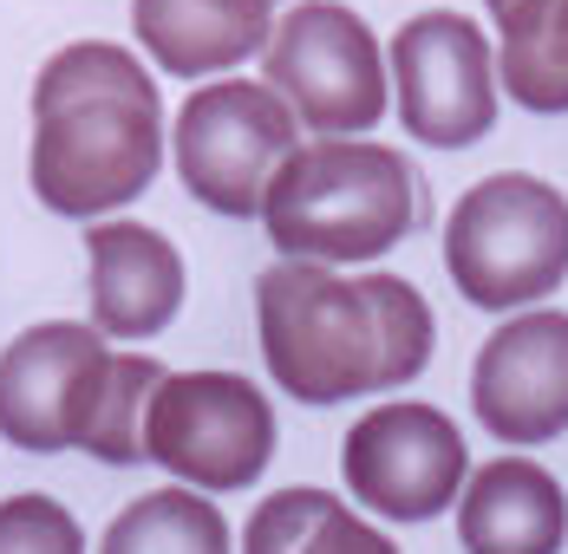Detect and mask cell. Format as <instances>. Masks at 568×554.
<instances>
[{
	"label": "cell",
	"instance_id": "9",
	"mask_svg": "<svg viewBox=\"0 0 568 554\" xmlns=\"http://www.w3.org/2000/svg\"><path fill=\"white\" fill-rule=\"evenodd\" d=\"M386 65H393V92H398V124L418 144L464 151V144L490 137L504 79H497L490 33L470 13H457V7L412 13L386 47Z\"/></svg>",
	"mask_w": 568,
	"mask_h": 554
},
{
	"label": "cell",
	"instance_id": "4",
	"mask_svg": "<svg viewBox=\"0 0 568 554\" xmlns=\"http://www.w3.org/2000/svg\"><path fill=\"white\" fill-rule=\"evenodd\" d=\"M445 268L484 314L542 307L568 280V196L529 170L470 183L445 216Z\"/></svg>",
	"mask_w": 568,
	"mask_h": 554
},
{
	"label": "cell",
	"instance_id": "19",
	"mask_svg": "<svg viewBox=\"0 0 568 554\" xmlns=\"http://www.w3.org/2000/svg\"><path fill=\"white\" fill-rule=\"evenodd\" d=\"M0 554H85V529L65 502L27 490L0 502Z\"/></svg>",
	"mask_w": 568,
	"mask_h": 554
},
{
	"label": "cell",
	"instance_id": "15",
	"mask_svg": "<svg viewBox=\"0 0 568 554\" xmlns=\"http://www.w3.org/2000/svg\"><path fill=\"white\" fill-rule=\"evenodd\" d=\"M497 27V79L523 111H568V0H484Z\"/></svg>",
	"mask_w": 568,
	"mask_h": 554
},
{
	"label": "cell",
	"instance_id": "2",
	"mask_svg": "<svg viewBox=\"0 0 568 554\" xmlns=\"http://www.w3.org/2000/svg\"><path fill=\"white\" fill-rule=\"evenodd\" d=\"M164 170L158 79L112 40H72L33 79V196L72 222H105Z\"/></svg>",
	"mask_w": 568,
	"mask_h": 554
},
{
	"label": "cell",
	"instance_id": "13",
	"mask_svg": "<svg viewBox=\"0 0 568 554\" xmlns=\"http://www.w3.org/2000/svg\"><path fill=\"white\" fill-rule=\"evenodd\" d=\"M457 542L464 554H562L568 490L536 456H490L457 496Z\"/></svg>",
	"mask_w": 568,
	"mask_h": 554
},
{
	"label": "cell",
	"instance_id": "3",
	"mask_svg": "<svg viewBox=\"0 0 568 554\" xmlns=\"http://www.w3.org/2000/svg\"><path fill=\"white\" fill-rule=\"evenodd\" d=\"M432 222L425 176L405 151L373 137H314L301 144L262 203V228L282 261H327L359 268L393 255L405 235Z\"/></svg>",
	"mask_w": 568,
	"mask_h": 554
},
{
	"label": "cell",
	"instance_id": "11",
	"mask_svg": "<svg viewBox=\"0 0 568 554\" xmlns=\"http://www.w3.org/2000/svg\"><path fill=\"white\" fill-rule=\"evenodd\" d=\"M470 411L477 424L510 450L568 431V314L562 307H523L490 332L470 359Z\"/></svg>",
	"mask_w": 568,
	"mask_h": 554
},
{
	"label": "cell",
	"instance_id": "17",
	"mask_svg": "<svg viewBox=\"0 0 568 554\" xmlns=\"http://www.w3.org/2000/svg\"><path fill=\"white\" fill-rule=\"evenodd\" d=\"M99 554H235L229 515L190 483L144 490L112 515Z\"/></svg>",
	"mask_w": 568,
	"mask_h": 554
},
{
	"label": "cell",
	"instance_id": "14",
	"mask_svg": "<svg viewBox=\"0 0 568 554\" xmlns=\"http://www.w3.org/2000/svg\"><path fill=\"white\" fill-rule=\"evenodd\" d=\"M131 33L171 79H216L268 53L275 0H131Z\"/></svg>",
	"mask_w": 568,
	"mask_h": 554
},
{
	"label": "cell",
	"instance_id": "7",
	"mask_svg": "<svg viewBox=\"0 0 568 554\" xmlns=\"http://www.w3.org/2000/svg\"><path fill=\"white\" fill-rule=\"evenodd\" d=\"M262 79L314 137H359L386 117L393 99V65L379 53V33L341 0L287 7L262 53Z\"/></svg>",
	"mask_w": 568,
	"mask_h": 554
},
{
	"label": "cell",
	"instance_id": "10",
	"mask_svg": "<svg viewBox=\"0 0 568 554\" xmlns=\"http://www.w3.org/2000/svg\"><path fill=\"white\" fill-rule=\"evenodd\" d=\"M346 496L366 502L386 522H432L457 509L470 483L464 431L425 398H386L373 404L341 443Z\"/></svg>",
	"mask_w": 568,
	"mask_h": 554
},
{
	"label": "cell",
	"instance_id": "16",
	"mask_svg": "<svg viewBox=\"0 0 568 554\" xmlns=\"http://www.w3.org/2000/svg\"><path fill=\"white\" fill-rule=\"evenodd\" d=\"M242 554H398L366 515H353L341 496L327 490H275L255 502L248 529H242Z\"/></svg>",
	"mask_w": 568,
	"mask_h": 554
},
{
	"label": "cell",
	"instance_id": "6",
	"mask_svg": "<svg viewBox=\"0 0 568 554\" xmlns=\"http://www.w3.org/2000/svg\"><path fill=\"white\" fill-rule=\"evenodd\" d=\"M275 404L242 372H171L144 418V456L203 496L255 490L275 463Z\"/></svg>",
	"mask_w": 568,
	"mask_h": 554
},
{
	"label": "cell",
	"instance_id": "5",
	"mask_svg": "<svg viewBox=\"0 0 568 554\" xmlns=\"http://www.w3.org/2000/svg\"><path fill=\"white\" fill-rule=\"evenodd\" d=\"M301 151V117L268 79H216L196 85L171 124L176 183L229 222H255L275 170Z\"/></svg>",
	"mask_w": 568,
	"mask_h": 554
},
{
	"label": "cell",
	"instance_id": "12",
	"mask_svg": "<svg viewBox=\"0 0 568 554\" xmlns=\"http://www.w3.org/2000/svg\"><path fill=\"white\" fill-rule=\"evenodd\" d=\"M85 261H92V327L105 339L138 346L183 314V255L151 222H92Z\"/></svg>",
	"mask_w": 568,
	"mask_h": 554
},
{
	"label": "cell",
	"instance_id": "1",
	"mask_svg": "<svg viewBox=\"0 0 568 554\" xmlns=\"http://www.w3.org/2000/svg\"><path fill=\"white\" fill-rule=\"evenodd\" d=\"M255 339L282 398L346 404L412 386L432 366L438 320L405 275L275 261L255 280Z\"/></svg>",
	"mask_w": 568,
	"mask_h": 554
},
{
	"label": "cell",
	"instance_id": "8",
	"mask_svg": "<svg viewBox=\"0 0 568 554\" xmlns=\"http://www.w3.org/2000/svg\"><path fill=\"white\" fill-rule=\"evenodd\" d=\"M112 339L79 320H40L0 346V438L27 456L85 450L112 386Z\"/></svg>",
	"mask_w": 568,
	"mask_h": 554
},
{
	"label": "cell",
	"instance_id": "18",
	"mask_svg": "<svg viewBox=\"0 0 568 554\" xmlns=\"http://www.w3.org/2000/svg\"><path fill=\"white\" fill-rule=\"evenodd\" d=\"M164 379H171V372H164L151 352H118L105 404H99V424H92V438H85V450H92L99 463H118V470L151 463V456H144V418H151V398H158Z\"/></svg>",
	"mask_w": 568,
	"mask_h": 554
}]
</instances>
